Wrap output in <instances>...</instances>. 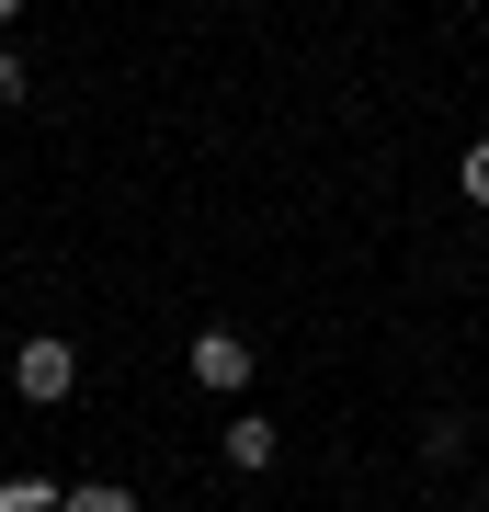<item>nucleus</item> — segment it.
I'll return each instance as SVG.
<instances>
[{
	"instance_id": "1",
	"label": "nucleus",
	"mask_w": 489,
	"mask_h": 512,
	"mask_svg": "<svg viewBox=\"0 0 489 512\" xmlns=\"http://www.w3.org/2000/svg\"><path fill=\"white\" fill-rule=\"evenodd\" d=\"M69 387H80V342H69V330H35V342H12V399H23V410H57Z\"/></svg>"
},
{
	"instance_id": "2",
	"label": "nucleus",
	"mask_w": 489,
	"mask_h": 512,
	"mask_svg": "<svg viewBox=\"0 0 489 512\" xmlns=\"http://www.w3.org/2000/svg\"><path fill=\"white\" fill-rule=\"evenodd\" d=\"M182 365H194V387H217V399H239L262 353H251V342H239V330L217 319V330H194V342H182Z\"/></svg>"
},
{
	"instance_id": "3",
	"label": "nucleus",
	"mask_w": 489,
	"mask_h": 512,
	"mask_svg": "<svg viewBox=\"0 0 489 512\" xmlns=\"http://www.w3.org/2000/svg\"><path fill=\"white\" fill-rule=\"evenodd\" d=\"M217 456H228V478H273V456H285V444H273V421H262V410H239L228 433H217Z\"/></svg>"
},
{
	"instance_id": "4",
	"label": "nucleus",
	"mask_w": 489,
	"mask_h": 512,
	"mask_svg": "<svg viewBox=\"0 0 489 512\" xmlns=\"http://www.w3.org/2000/svg\"><path fill=\"white\" fill-rule=\"evenodd\" d=\"M57 512H137V490H126V478H80Z\"/></svg>"
},
{
	"instance_id": "5",
	"label": "nucleus",
	"mask_w": 489,
	"mask_h": 512,
	"mask_svg": "<svg viewBox=\"0 0 489 512\" xmlns=\"http://www.w3.org/2000/svg\"><path fill=\"white\" fill-rule=\"evenodd\" d=\"M69 490H57V478H0V512H57Z\"/></svg>"
},
{
	"instance_id": "6",
	"label": "nucleus",
	"mask_w": 489,
	"mask_h": 512,
	"mask_svg": "<svg viewBox=\"0 0 489 512\" xmlns=\"http://www.w3.org/2000/svg\"><path fill=\"white\" fill-rule=\"evenodd\" d=\"M455 194H467L478 217H489V137H467V160H455Z\"/></svg>"
},
{
	"instance_id": "7",
	"label": "nucleus",
	"mask_w": 489,
	"mask_h": 512,
	"mask_svg": "<svg viewBox=\"0 0 489 512\" xmlns=\"http://www.w3.org/2000/svg\"><path fill=\"white\" fill-rule=\"evenodd\" d=\"M23 92H35V69H23V46H12V35H0V114H12Z\"/></svg>"
},
{
	"instance_id": "8",
	"label": "nucleus",
	"mask_w": 489,
	"mask_h": 512,
	"mask_svg": "<svg viewBox=\"0 0 489 512\" xmlns=\"http://www.w3.org/2000/svg\"><path fill=\"white\" fill-rule=\"evenodd\" d=\"M12 23H23V0H0V35H12Z\"/></svg>"
},
{
	"instance_id": "9",
	"label": "nucleus",
	"mask_w": 489,
	"mask_h": 512,
	"mask_svg": "<svg viewBox=\"0 0 489 512\" xmlns=\"http://www.w3.org/2000/svg\"><path fill=\"white\" fill-rule=\"evenodd\" d=\"M478 490H489V467H478Z\"/></svg>"
},
{
	"instance_id": "10",
	"label": "nucleus",
	"mask_w": 489,
	"mask_h": 512,
	"mask_svg": "<svg viewBox=\"0 0 489 512\" xmlns=\"http://www.w3.org/2000/svg\"><path fill=\"white\" fill-rule=\"evenodd\" d=\"M0 387H12V376H0Z\"/></svg>"
}]
</instances>
